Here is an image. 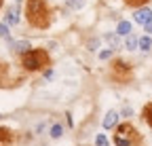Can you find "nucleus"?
I'll return each mask as SVG.
<instances>
[{
    "label": "nucleus",
    "mask_w": 152,
    "mask_h": 146,
    "mask_svg": "<svg viewBox=\"0 0 152 146\" xmlns=\"http://www.w3.org/2000/svg\"><path fill=\"white\" fill-rule=\"evenodd\" d=\"M26 17L30 26L34 28H47L51 17H49V9H47V2L45 0H28V7H26Z\"/></svg>",
    "instance_id": "1"
},
{
    "label": "nucleus",
    "mask_w": 152,
    "mask_h": 146,
    "mask_svg": "<svg viewBox=\"0 0 152 146\" xmlns=\"http://www.w3.org/2000/svg\"><path fill=\"white\" fill-rule=\"evenodd\" d=\"M49 66V55H47V51L42 49H30L28 53H23V68L26 70H40Z\"/></svg>",
    "instance_id": "2"
},
{
    "label": "nucleus",
    "mask_w": 152,
    "mask_h": 146,
    "mask_svg": "<svg viewBox=\"0 0 152 146\" xmlns=\"http://www.w3.org/2000/svg\"><path fill=\"white\" fill-rule=\"evenodd\" d=\"M133 19H135L137 23H142V26H146V23L152 21V11L150 9H137L135 15H133Z\"/></svg>",
    "instance_id": "3"
},
{
    "label": "nucleus",
    "mask_w": 152,
    "mask_h": 146,
    "mask_svg": "<svg viewBox=\"0 0 152 146\" xmlns=\"http://www.w3.org/2000/svg\"><path fill=\"white\" fill-rule=\"evenodd\" d=\"M116 136L125 138L127 142H133V140H137V136H135V129H133L131 125H121V127H118V134H116Z\"/></svg>",
    "instance_id": "4"
},
{
    "label": "nucleus",
    "mask_w": 152,
    "mask_h": 146,
    "mask_svg": "<svg viewBox=\"0 0 152 146\" xmlns=\"http://www.w3.org/2000/svg\"><path fill=\"white\" fill-rule=\"evenodd\" d=\"M116 123H118V112L116 110H110L106 114V119H104V127H106V129H112Z\"/></svg>",
    "instance_id": "5"
},
{
    "label": "nucleus",
    "mask_w": 152,
    "mask_h": 146,
    "mask_svg": "<svg viewBox=\"0 0 152 146\" xmlns=\"http://www.w3.org/2000/svg\"><path fill=\"white\" fill-rule=\"evenodd\" d=\"M17 21H19V11H17L15 7H11V9L7 11V23H9V26H15Z\"/></svg>",
    "instance_id": "6"
},
{
    "label": "nucleus",
    "mask_w": 152,
    "mask_h": 146,
    "mask_svg": "<svg viewBox=\"0 0 152 146\" xmlns=\"http://www.w3.org/2000/svg\"><path fill=\"white\" fill-rule=\"evenodd\" d=\"M13 49H15L17 53H28L32 47H30L28 40H17V43H13Z\"/></svg>",
    "instance_id": "7"
},
{
    "label": "nucleus",
    "mask_w": 152,
    "mask_h": 146,
    "mask_svg": "<svg viewBox=\"0 0 152 146\" xmlns=\"http://www.w3.org/2000/svg\"><path fill=\"white\" fill-rule=\"evenodd\" d=\"M137 47H140L142 51H150V49H152V38H150V36H142L140 43H137Z\"/></svg>",
    "instance_id": "8"
},
{
    "label": "nucleus",
    "mask_w": 152,
    "mask_h": 146,
    "mask_svg": "<svg viewBox=\"0 0 152 146\" xmlns=\"http://www.w3.org/2000/svg\"><path fill=\"white\" fill-rule=\"evenodd\" d=\"M142 114H144V121H146V123L152 127V102L144 106V112H142Z\"/></svg>",
    "instance_id": "9"
},
{
    "label": "nucleus",
    "mask_w": 152,
    "mask_h": 146,
    "mask_svg": "<svg viewBox=\"0 0 152 146\" xmlns=\"http://www.w3.org/2000/svg\"><path fill=\"white\" fill-rule=\"evenodd\" d=\"M116 32H118L121 36L131 34V23H129V21H121V23H118V28H116Z\"/></svg>",
    "instance_id": "10"
},
{
    "label": "nucleus",
    "mask_w": 152,
    "mask_h": 146,
    "mask_svg": "<svg viewBox=\"0 0 152 146\" xmlns=\"http://www.w3.org/2000/svg\"><path fill=\"white\" fill-rule=\"evenodd\" d=\"M137 43H140V40H137L135 36H133V34H127V40H125V47H127L129 51H131V49H135V47H137Z\"/></svg>",
    "instance_id": "11"
},
{
    "label": "nucleus",
    "mask_w": 152,
    "mask_h": 146,
    "mask_svg": "<svg viewBox=\"0 0 152 146\" xmlns=\"http://www.w3.org/2000/svg\"><path fill=\"white\" fill-rule=\"evenodd\" d=\"M11 140H13V134L7 127H0V142H11Z\"/></svg>",
    "instance_id": "12"
},
{
    "label": "nucleus",
    "mask_w": 152,
    "mask_h": 146,
    "mask_svg": "<svg viewBox=\"0 0 152 146\" xmlns=\"http://www.w3.org/2000/svg\"><path fill=\"white\" fill-rule=\"evenodd\" d=\"M61 134H64V127L61 125H53L51 127V138H59Z\"/></svg>",
    "instance_id": "13"
},
{
    "label": "nucleus",
    "mask_w": 152,
    "mask_h": 146,
    "mask_svg": "<svg viewBox=\"0 0 152 146\" xmlns=\"http://www.w3.org/2000/svg\"><path fill=\"white\" fill-rule=\"evenodd\" d=\"M68 2V7H72V9H83L85 7V0H66Z\"/></svg>",
    "instance_id": "14"
},
{
    "label": "nucleus",
    "mask_w": 152,
    "mask_h": 146,
    "mask_svg": "<svg viewBox=\"0 0 152 146\" xmlns=\"http://www.w3.org/2000/svg\"><path fill=\"white\" fill-rule=\"evenodd\" d=\"M106 40L110 43V47H112V49H116V47H118V36H114V34H108V36H106Z\"/></svg>",
    "instance_id": "15"
},
{
    "label": "nucleus",
    "mask_w": 152,
    "mask_h": 146,
    "mask_svg": "<svg viewBox=\"0 0 152 146\" xmlns=\"http://www.w3.org/2000/svg\"><path fill=\"white\" fill-rule=\"evenodd\" d=\"M95 144H97V146H108L106 136H104V134H97V138H95Z\"/></svg>",
    "instance_id": "16"
},
{
    "label": "nucleus",
    "mask_w": 152,
    "mask_h": 146,
    "mask_svg": "<svg viewBox=\"0 0 152 146\" xmlns=\"http://www.w3.org/2000/svg\"><path fill=\"white\" fill-rule=\"evenodd\" d=\"M125 2H127L129 7H142V4L148 2V0H125Z\"/></svg>",
    "instance_id": "17"
},
{
    "label": "nucleus",
    "mask_w": 152,
    "mask_h": 146,
    "mask_svg": "<svg viewBox=\"0 0 152 146\" xmlns=\"http://www.w3.org/2000/svg\"><path fill=\"white\" fill-rule=\"evenodd\" d=\"M114 142H116V146H131V142H127V140H125V138H121V136L114 138Z\"/></svg>",
    "instance_id": "18"
},
{
    "label": "nucleus",
    "mask_w": 152,
    "mask_h": 146,
    "mask_svg": "<svg viewBox=\"0 0 152 146\" xmlns=\"http://www.w3.org/2000/svg\"><path fill=\"white\" fill-rule=\"evenodd\" d=\"M0 36H2V38H9V26L7 23H0Z\"/></svg>",
    "instance_id": "19"
},
{
    "label": "nucleus",
    "mask_w": 152,
    "mask_h": 146,
    "mask_svg": "<svg viewBox=\"0 0 152 146\" xmlns=\"http://www.w3.org/2000/svg\"><path fill=\"white\" fill-rule=\"evenodd\" d=\"M99 57H102V59H108V57H112V49H108V51H102V53H99Z\"/></svg>",
    "instance_id": "20"
},
{
    "label": "nucleus",
    "mask_w": 152,
    "mask_h": 146,
    "mask_svg": "<svg viewBox=\"0 0 152 146\" xmlns=\"http://www.w3.org/2000/svg\"><path fill=\"white\" fill-rule=\"evenodd\" d=\"M146 32H148V34H152V21H150V23H146Z\"/></svg>",
    "instance_id": "21"
},
{
    "label": "nucleus",
    "mask_w": 152,
    "mask_h": 146,
    "mask_svg": "<svg viewBox=\"0 0 152 146\" xmlns=\"http://www.w3.org/2000/svg\"><path fill=\"white\" fill-rule=\"evenodd\" d=\"M0 7H2V0H0Z\"/></svg>",
    "instance_id": "22"
},
{
    "label": "nucleus",
    "mask_w": 152,
    "mask_h": 146,
    "mask_svg": "<svg viewBox=\"0 0 152 146\" xmlns=\"http://www.w3.org/2000/svg\"><path fill=\"white\" fill-rule=\"evenodd\" d=\"M17 2H21V0H17Z\"/></svg>",
    "instance_id": "23"
}]
</instances>
